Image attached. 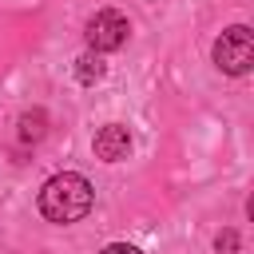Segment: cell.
Here are the masks:
<instances>
[{
	"instance_id": "obj_1",
	"label": "cell",
	"mask_w": 254,
	"mask_h": 254,
	"mask_svg": "<svg viewBox=\"0 0 254 254\" xmlns=\"http://www.w3.org/2000/svg\"><path fill=\"white\" fill-rule=\"evenodd\" d=\"M91 202H95V190H91V183H87L83 175H75V171L52 175V179L40 187V214H44L48 222H60V226L87 218Z\"/></svg>"
},
{
	"instance_id": "obj_2",
	"label": "cell",
	"mask_w": 254,
	"mask_h": 254,
	"mask_svg": "<svg viewBox=\"0 0 254 254\" xmlns=\"http://www.w3.org/2000/svg\"><path fill=\"white\" fill-rule=\"evenodd\" d=\"M214 64L218 71L226 75H246L254 67V32L246 24H234L226 28L218 40H214Z\"/></svg>"
},
{
	"instance_id": "obj_3",
	"label": "cell",
	"mask_w": 254,
	"mask_h": 254,
	"mask_svg": "<svg viewBox=\"0 0 254 254\" xmlns=\"http://www.w3.org/2000/svg\"><path fill=\"white\" fill-rule=\"evenodd\" d=\"M83 36H87V48H91V52H115V48L127 44L131 24H127L123 12L103 8V12H95V16L87 20V32H83Z\"/></svg>"
},
{
	"instance_id": "obj_4",
	"label": "cell",
	"mask_w": 254,
	"mask_h": 254,
	"mask_svg": "<svg viewBox=\"0 0 254 254\" xmlns=\"http://www.w3.org/2000/svg\"><path fill=\"white\" fill-rule=\"evenodd\" d=\"M95 155L103 159V163H119V159H127L131 155V131L123 127V123H107V127H99L95 131Z\"/></svg>"
},
{
	"instance_id": "obj_5",
	"label": "cell",
	"mask_w": 254,
	"mask_h": 254,
	"mask_svg": "<svg viewBox=\"0 0 254 254\" xmlns=\"http://www.w3.org/2000/svg\"><path fill=\"white\" fill-rule=\"evenodd\" d=\"M48 123V115L44 111H24L20 115V143H36V139H44V127Z\"/></svg>"
},
{
	"instance_id": "obj_6",
	"label": "cell",
	"mask_w": 254,
	"mask_h": 254,
	"mask_svg": "<svg viewBox=\"0 0 254 254\" xmlns=\"http://www.w3.org/2000/svg\"><path fill=\"white\" fill-rule=\"evenodd\" d=\"M75 79L79 83H99L103 79V60L99 56H79L75 60Z\"/></svg>"
},
{
	"instance_id": "obj_7",
	"label": "cell",
	"mask_w": 254,
	"mask_h": 254,
	"mask_svg": "<svg viewBox=\"0 0 254 254\" xmlns=\"http://www.w3.org/2000/svg\"><path fill=\"white\" fill-rule=\"evenodd\" d=\"M214 246H218V254H234V250H238V234H234V230H226V234H218V238H214Z\"/></svg>"
},
{
	"instance_id": "obj_8",
	"label": "cell",
	"mask_w": 254,
	"mask_h": 254,
	"mask_svg": "<svg viewBox=\"0 0 254 254\" xmlns=\"http://www.w3.org/2000/svg\"><path fill=\"white\" fill-rule=\"evenodd\" d=\"M103 254H139V250L127 246V242H111V246H103Z\"/></svg>"
}]
</instances>
